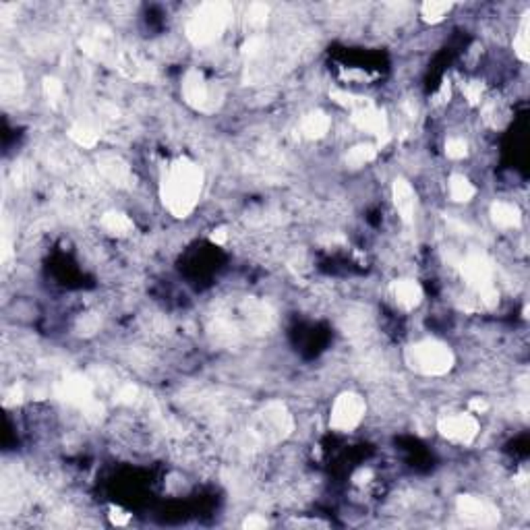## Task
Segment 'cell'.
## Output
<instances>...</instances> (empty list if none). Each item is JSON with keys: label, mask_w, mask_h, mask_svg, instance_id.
Listing matches in <instances>:
<instances>
[{"label": "cell", "mask_w": 530, "mask_h": 530, "mask_svg": "<svg viewBox=\"0 0 530 530\" xmlns=\"http://www.w3.org/2000/svg\"><path fill=\"white\" fill-rule=\"evenodd\" d=\"M353 124L358 128V131H367V133H373L379 137V145L377 149L390 139V133H388V117L385 112L377 110L373 104L371 106H365V108H358V110H353Z\"/></svg>", "instance_id": "cell-9"}, {"label": "cell", "mask_w": 530, "mask_h": 530, "mask_svg": "<svg viewBox=\"0 0 530 530\" xmlns=\"http://www.w3.org/2000/svg\"><path fill=\"white\" fill-rule=\"evenodd\" d=\"M42 89H44V96H46V100L50 104H59L62 94H64L62 83H60L59 79H54V77H46L44 83H42Z\"/></svg>", "instance_id": "cell-24"}, {"label": "cell", "mask_w": 530, "mask_h": 530, "mask_svg": "<svg viewBox=\"0 0 530 530\" xmlns=\"http://www.w3.org/2000/svg\"><path fill=\"white\" fill-rule=\"evenodd\" d=\"M110 520H112V524H117V527H124V524H128V520H131V514H126V512H120V510H112V514H110Z\"/></svg>", "instance_id": "cell-30"}, {"label": "cell", "mask_w": 530, "mask_h": 530, "mask_svg": "<svg viewBox=\"0 0 530 530\" xmlns=\"http://www.w3.org/2000/svg\"><path fill=\"white\" fill-rule=\"evenodd\" d=\"M446 156L450 160H462L469 156V143L464 137H450L446 141Z\"/></svg>", "instance_id": "cell-22"}, {"label": "cell", "mask_w": 530, "mask_h": 530, "mask_svg": "<svg viewBox=\"0 0 530 530\" xmlns=\"http://www.w3.org/2000/svg\"><path fill=\"white\" fill-rule=\"evenodd\" d=\"M491 220L497 228L510 230V228H518L522 222L520 209L510 203V201H495L491 205Z\"/></svg>", "instance_id": "cell-12"}, {"label": "cell", "mask_w": 530, "mask_h": 530, "mask_svg": "<svg viewBox=\"0 0 530 530\" xmlns=\"http://www.w3.org/2000/svg\"><path fill=\"white\" fill-rule=\"evenodd\" d=\"M265 527H267V520H265V518H261V516H257V514L249 516V518L242 522V529H249V530H259V529H265Z\"/></svg>", "instance_id": "cell-28"}, {"label": "cell", "mask_w": 530, "mask_h": 530, "mask_svg": "<svg viewBox=\"0 0 530 530\" xmlns=\"http://www.w3.org/2000/svg\"><path fill=\"white\" fill-rule=\"evenodd\" d=\"M182 98L189 106H193L195 110L207 112L214 110V91L209 89L205 77L199 71H189L182 79Z\"/></svg>", "instance_id": "cell-8"}, {"label": "cell", "mask_w": 530, "mask_h": 530, "mask_svg": "<svg viewBox=\"0 0 530 530\" xmlns=\"http://www.w3.org/2000/svg\"><path fill=\"white\" fill-rule=\"evenodd\" d=\"M365 411L367 404L362 400V396L354 394V392H344L336 398L334 406H332V414H330V425L336 431L348 433L354 431L360 420L365 418Z\"/></svg>", "instance_id": "cell-4"}, {"label": "cell", "mask_w": 530, "mask_h": 530, "mask_svg": "<svg viewBox=\"0 0 530 530\" xmlns=\"http://www.w3.org/2000/svg\"><path fill=\"white\" fill-rule=\"evenodd\" d=\"M209 238H212V242H216V244H226L228 242V230L222 226V228H216L212 235H209Z\"/></svg>", "instance_id": "cell-31"}, {"label": "cell", "mask_w": 530, "mask_h": 530, "mask_svg": "<svg viewBox=\"0 0 530 530\" xmlns=\"http://www.w3.org/2000/svg\"><path fill=\"white\" fill-rule=\"evenodd\" d=\"M454 360V353L437 340H422L406 348V362L422 375H446Z\"/></svg>", "instance_id": "cell-3"}, {"label": "cell", "mask_w": 530, "mask_h": 530, "mask_svg": "<svg viewBox=\"0 0 530 530\" xmlns=\"http://www.w3.org/2000/svg\"><path fill=\"white\" fill-rule=\"evenodd\" d=\"M394 296H396V300H398V304L400 307H404V309H416L418 304H420V300H422V288H420V284L418 282H414V280H398L396 284H394Z\"/></svg>", "instance_id": "cell-14"}, {"label": "cell", "mask_w": 530, "mask_h": 530, "mask_svg": "<svg viewBox=\"0 0 530 530\" xmlns=\"http://www.w3.org/2000/svg\"><path fill=\"white\" fill-rule=\"evenodd\" d=\"M476 195V189L464 175H452L450 177V197L458 203H469Z\"/></svg>", "instance_id": "cell-17"}, {"label": "cell", "mask_w": 530, "mask_h": 530, "mask_svg": "<svg viewBox=\"0 0 530 530\" xmlns=\"http://www.w3.org/2000/svg\"><path fill=\"white\" fill-rule=\"evenodd\" d=\"M394 195V205L398 209V216L404 224H413L414 214H416V193L413 184L404 178H398L392 189Z\"/></svg>", "instance_id": "cell-11"}, {"label": "cell", "mask_w": 530, "mask_h": 530, "mask_svg": "<svg viewBox=\"0 0 530 530\" xmlns=\"http://www.w3.org/2000/svg\"><path fill=\"white\" fill-rule=\"evenodd\" d=\"M460 274L464 276V280L469 282L472 290L478 295L493 284V263L487 255L480 253H471L460 261Z\"/></svg>", "instance_id": "cell-6"}, {"label": "cell", "mask_w": 530, "mask_h": 530, "mask_svg": "<svg viewBox=\"0 0 530 530\" xmlns=\"http://www.w3.org/2000/svg\"><path fill=\"white\" fill-rule=\"evenodd\" d=\"M437 429L439 433L454 441V443H464L469 446L476 439L478 431H480V425L476 420V416L472 413H460V414H450V416H443L439 418L437 422Z\"/></svg>", "instance_id": "cell-5"}, {"label": "cell", "mask_w": 530, "mask_h": 530, "mask_svg": "<svg viewBox=\"0 0 530 530\" xmlns=\"http://www.w3.org/2000/svg\"><path fill=\"white\" fill-rule=\"evenodd\" d=\"M201 186H203L201 168L189 158L175 160L162 178V201L166 209L177 218H186L197 207Z\"/></svg>", "instance_id": "cell-1"}, {"label": "cell", "mask_w": 530, "mask_h": 530, "mask_svg": "<svg viewBox=\"0 0 530 530\" xmlns=\"http://www.w3.org/2000/svg\"><path fill=\"white\" fill-rule=\"evenodd\" d=\"M265 46H267L265 36H251V38L244 42V46H242V54L249 57V59H257L259 54H263Z\"/></svg>", "instance_id": "cell-25"}, {"label": "cell", "mask_w": 530, "mask_h": 530, "mask_svg": "<svg viewBox=\"0 0 530 530\" xmlns=\"http://www.w3.org/2000/svg\"><path fill=\"white\" fill-rule=\"evenodd\" d=\"M469 411L472 414H483L489 411V404H487L485 398H472L471 402H469Z\"/></svg>", "instance_id": "cell-29"}, {"label": "cell", "mask_w": 530, "mask_h": 530, "mask_svg": "<svg viewBox=\"0 0 530 530\" xmlns=\"http://www.w3.org/2000/svg\"><path fill=\"white\" fill-rule=\"evenodd\" d=\"M137 398H139V388H137V385H133V383L122 385L117 394V400L120 402V404H135V402H137Z\"/></svg>", "instance_id": "cell-27"}, {"label": "cell", "mask_w": 530, "mask_h": 530, "mask_svg": "<svg viewBox=\"0 0 530 530\" xmlns=\"http://www.w3.org/2000/svg\"><path fill=\"white\" fill-rule=\"evenodd\" d=\"M514 52L516 57L522 60V62H529L530 60V42H529V15H524L522 23H520V29L514 38Z\"/></svg>", "instance_id": "cell-21"}, {"label": "cell", "mask_w": 530, "mask_h": 530, "mask_svg": "<svg viewBox=\"0 0 530 530\" xmlns=\"http://www.w3.org/2000/svg\"><path fill=\"white\" fill-rule=\"evenodd\" d=\"M371 476H373V472L369 471V469H360V471L356 472L353 476V480L356 485H365V483H369L371 480Z\"/></svg>", "instance_id": "cell-32"}, {"label": "cell", "mask_w": 530, "mask_h": 530, "mask_svg": "<svg viewBox=\"0 0 530 530\" xmlns=\"http://www.w3.org/2000/svg\"><path fill=\"white\" fill-rule=\"evenodd\" d=\"M452 2H437V0H431V2H425L420 6V17L427 21V23H439L448 17V13L452 10Z\"/></svg>", "instance_id": "cell-19"}, {"label": "cell", "mask_w": 530, "mask_h": 530, "mask_svg": "<svg viewBox=\"0 0 530 530\" xmlns=\"http://www.w3.org/2000/svg\"><path fill=\"white\" fill-rule=\"evenodd\" d=\"M377 145H373V143H358V145H354L348 149V154H346V164L351 166V168H362V166H367V164H371L375 158H377Z\"/></svg>", "instance_id": "cell-16"}, {"label": "cell", "mask_w": 530, "mask_h": 530, "mask_svg": "<svg viewBox=\"0 0 530 530\" xmlns=\"http://www.w3.org/2000/svg\"><path fill=\"white\" fill-rule=\"evenodd\" d=\"M233 6L228 2H205L201 4L186 23V38L195 46L216 42L233 21Z\"/></svg>", "instance_id": "cell-2"}, {"label": "cell", "mask_w": 530, "mask_h": 530, "mask_svg": "<svg viewBox=\"0 0 530 530\" xmlns=\"http://www.w3.org/2000/svg\"><path fill=\"white\" fill-rule=\"evenodd\" d=\"M270 17V6L267 4H261V2H253L246 10V23L253 25V27H261L265 25Z\"/></svg>", "instance_id": "cell-23"}, {"label": "cell", "mask_w": 530, "mask_h": 530, "mask_svg": "<svg viewBox=\"0 0 530 530\" xmlns=\"http://www.w3.org/2000/svg\"><path fill=\"white\" fill-rule=\"evenodd\" d=\"M458 514L476 527H495L499 522V510L474 495H460L456 501Z\"/></svg>", "instance_id": "cell-7"}, {"label": "cell", "mask_w": 530, "mask_h": 530, "mask_svg": "<svg viewBox=\"0 0 530 530\" xmlns=\"http://www.w3.org/2000/svg\"><path fill=\"white\" fill-rule=\"evenodd\" d=\"M100 172L104 175V178H108L110 182H115V184H120L124 178L128 177V170H126V166L117 160V158H106V160H102L100 162Z\"/></svg>", "instance_id": "cell-20"}, {"label": "cell", "mask_w": 530, "mask_h": 530, "mask_svg": "<svg viewBox=\"0 0 530 530\" xmlns=\"http://www.w3.org/2000/svg\"><path fill=\"white\" fill-rule=\"evenodd\" d=\"M462 89H464V98L469 100L471 106H478V104H480V100H483V89H485L480 81H469Z\"/></svg>", "instance_id": "cell-26"}, {"label": "cell", "mask_w": 530, "mask_h": 530, "mask_svg": "<svg viewBox=\"0 0 530 530\" xmlns=\"http://www.w3.org/2000/svg\"><path fill=\"white\" fill-rule=\"evenodd\" d=\"M330 128H332V118L321 110L309 112L300 120V133L307 139H321L330 133Z\"/></svg>", "instance_id": "cell-13"}, {"label": "cell", "mask_w": 530, "mask_h": 530, "mask_svg": "<svg viewBox=\"0 0 530 530\" xmlns=\"http://www.w3.org/2000/svg\"><path fill=\"white\" fill-rule=\"evenodd\" d=\"M68 137H71V139H73L79 147H85V149L96 147V145H98V141H100V133H98L94 126L83 124V122L73 124V126H71V131H68Z\"/></svg>", "instance_id": "cell-18"}, {"label": "cell", "mask_w": 530, "mask_h": 530, "mask_svg": "<svg viewBox=\"0 0 530 530\" xmlns=\"http://www.w3.org/2000/svg\"><path fill=\"white\" fill-rule=\"evenodd\" d=\"M100 226L115 236H126L128 233H133V220L122 214V212H106L100 220Z\"/></svg>", "instance_id": "cell-15"}, {"label": "cell", "mask_w": 530, "mask_h": 530, "mask_svg": "<svg viewBox=\"0 0 530 530\" xmlns=\"http://www.w3.org/2000/svg\"><path fill=\"white\" fill-rule=\"evenodd\" d=\"M59 398L64 402L77 406V408H85L91 400H94V392H91V383L81 377V375H73L68 379H64L59 388Z\"/></svg>", "instance_id": "cell-10"}]
</instances>
